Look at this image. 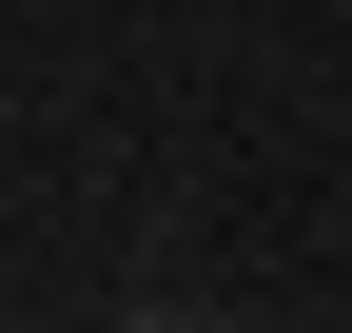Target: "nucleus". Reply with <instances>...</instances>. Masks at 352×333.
Returning <instances> with one entry per match:
<instances>
[{
  "label": "nucleus",
  "mask_w": 352,
  "mask_h": 333,
  "mask_svg": "<svg viewBox=\"0 0 352 333\" xmlns=\"http://www.w3.org/2000/svg\"><path fill=\"white\" fill-rule=\"evenodd\" d=\"M138 333H196V314H138ZM215 333H235V314H215Z\"/></svg>",
  "instance_id": "f257e3e1"
}]
</instances>
